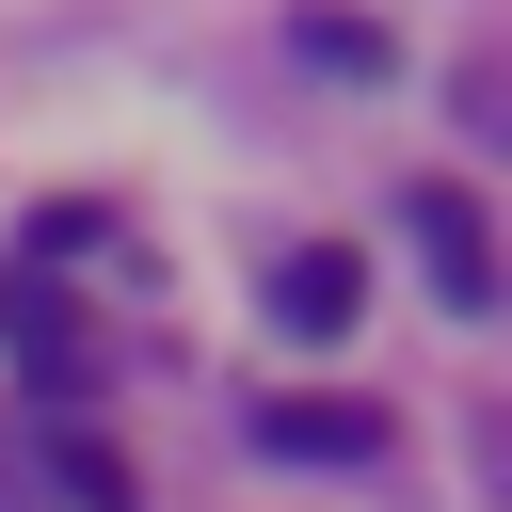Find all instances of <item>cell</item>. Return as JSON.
I'll use <instances>...</instances> for the list:
<instances>
[{
  "label": "cell",
  "mask_w": 512,
  "mask_h": 512,
  "mask_svg": "<svg viewBox=\"0 0 512 512\" xmlns=\"http://www.w3.org/2000/svg\"><path fill=\"white\" fill-rule=\"evenodd\" d=\"M272 464H384V400H256Z\"/></svg>",
  "instance_id": "3957f363"
},
{
  "label": "cell",
  "mask_w": 512,
  "mask_h": 512,
  "mask_svg": "<svg viewBox=\"0 0 512 512\" xmlns=\"http://www.w3.org/2000/svg\"><path fill=\"white\" fill-rule=\"evenodd\" d=\"M304 64H336V80H384V64H400V48H384V32H368V16H304Z\"/></svg>",
  "instance_id": "8992f818"
},
{
  "label": "cell",
  "mask_w": 512,
  "mask_h": 512,
  "mask_svg": "<svg viewBox=\"0 0 512 512\" xmlns=\"http://www.w3.org/2000/svg\"><path fill=\"white\" fill-rule=\"evenodd\" d=\"M0 336H16V352H32V368H48V384H64V400H80V384H96V336H80V320H64V288H48V272H16V288H0Z\"/></svg>",
  "instance_id": "277c9868"
},
{
  "label": "cell",
  "mask_w": 512,
  "mask_h": 512,
  "mask_svg": "<svg viewBox=\"0 0 512 512\" xmlns=\"http://www.w3.org/2000/svg\"><path fill=\"white\" fill-rule=\"evenodd\" d=\"M352 304H368V256L352 240H304V256H272V336H352Z\"/></svg>",
  "instance_id": "7a4b0ae2"
},
{
  "label": "cell",
  "mask_w": 512,
  "mask_h": 512,
  "mask_svg": "<svg viewBox=\"0 0 512 512\" xmlns=\"http://www.w3.org/2000/svg\"><path fill=\"white\" fill-rule=\"evenodd\" d=\"M416 256H432V304H496V224H480V192L464 176H416Z\"/></svg>",
  "instance_id": "6da1fadb"
},
{
  "label": "cell",
  "mask_w": 512,
  "mask_h": 512,
  "mask_svg": "<svg viewBox=\"0 0 512 512\" xmlns=\"http://www.w3.org/2000/svg\"><path fill=\"white\" fill-rule=\"evenodd\" d=\"M48 480H64L80 512H128V448H112V432H48Z\"/></svg>",
  "instance_id": "5b68a950"
}]
</instances>
